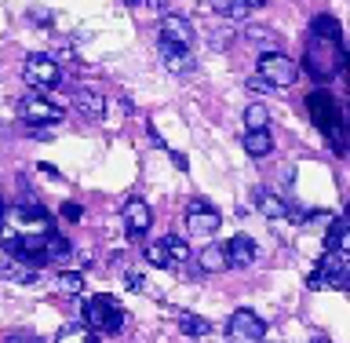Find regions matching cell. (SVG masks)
Masks as SVG:
<instances>
[{
	"label": "cell",
	"instance_id": "6da1fadb",
	"mask_svg": "<svg viewBox=\"0 0 350 343\" xmlns=\"http://www.w3.org/2000/svg\"><path fill=\"white\" fill-rule=\"evenodd\" d=\"M343 66H347L343 40H328V37L310 40V48H306V70H310L317 81H332Z\"/></svg>",
	"mask_w": 350,
	"mask_h": 343
},
{
	"label": "cell",
	"instance_id": "7a4b0ae2",
	"mask_svg": "<svg viewBox=\"0 0 350 343\" xmlns=\"http://www.w3.org/2000/svg\"><path fill=\"white\" fill-rule=\"evenodd\" d=\"M306 110H310V120L317 128L325 131L328 139H332L336 153H343V110H339V103L328 92H314L310 99H306Z\"/></svg>",
	"mask_w": 350,
	"mask_h": 343
},
{
	"label": "cell",
	"instance_id": "3957f363",
	"mask_svg": "<svg viewBox=\"0 0 350 343\" xmlns=\"http://www.w3.org/2000/svg\"><path fill=\"white\" fill-rule=\"evenodd\" d=\"M84 322L92 333H120L124 329V311H120V303L113 296H92L84 307Z\"/></svg>",
	"mask_w": 350,
	"mask_h": 343
},
{
	"label": "cell",
	"instance_id": "277c9868",
	"mask_svg": "<svg viewBox=\"0 0 350 343\" xmlns=\"http://www.w3.org/2000/svg\"><path fill=\"white\" fill-rule=\"evenodd\" d=\"M259 77L270 88H292L299 81V66L281 51H267V55H259Z\"/></svg>",
	"mask_w": 350,
	"mask_h": 343
},
{
	"label": "cell",
	"instance_id": "5b68a950",
	"mask_svg": "<svg viewBox=\"0 0 350 343\" xmlns=\"http://www.w3.org/2000/svg\"><path fill=\"white\" fill-rule=\"evenodd\" d=\"M226 340L230 343H262L267 340V322L248 311V307H241V311H234V318L226 322Z\"/></svg>",
	"mask_w": 350,
	"mask_h": 343
},
{
	"label": "cell",
	"instance_id": "8992f818",
	"mask_svg": "<svg viewBox=\"0 0 350 343\" xmlns=\"http://www.w3.org/2000/svg\"><path fill=\"white\" fill-rule=\"evenodd\" d=\"M219 227H223V219H219V212L212 205L190 201V208H186V234L197 241H212L219 234Z\"/></svg>",
	"mask_w": 350,
	"mask_h": 343
},
{
	"label": "cell",
	"instance_id": "52a82bcc",
	"mask_svg": "<svg viewBox=\"0 0 350 343\" xmlns=\"http://www.w3.org/2000/svg\"><path fill=\"white\" fill-rule=\"evenodd\" d=\"M18 117L26 120V125H59L66 117V110L59 103H51V99H44V95H26L18 103Z\"/></svg>",
	"mask_w": 350,
	"mask_h": 343
},
{
	"label": "cell",
	"instance_id": "ba28073f",
	"mask_svg": "<svg viewBox=\"0 0 350 343\" xmlns=\"http://www.w3.org/2000/svg\"><path fill=\"white\" fill-rule=\"evenodd\" d=\"M26 84L29 88H40V92H48V88H55L62 81V66L55 62V59H48V55H29L26 59Z\"/></svg>",
	"mask_w": 350,
	"mask_h": 343
},
{
	"label": "cell",
	"instance_id": "9c48e42d",
	"mask_svg": "<svg viewBox=\"0 0 350 343\" xmlns=\"http://www.w3.org/2000/svg\"><path fill=\"white\" fill-rule=\"evenodd\" d=\"M124 227H128L131 238L146 234V230L153 227V208L142 201V197H128L124 201Z\"/></svg>",
	"mask_w": 350,
	"mask_h": 343
},
{
	"label": "cell",
	"instance_id": "30bf717a",
	"mask_svg": "<svg viewBox=\"0 0 350 343\" xmlns=\"http://www.w3.org/2000/svg\"><path fill=\"white\" fill-rule=\"evenodd\" d=\"M223 252H226V263H230V267H252V263H256V256H259L256 241H252L248 234H234V238L223 245Z\"/></svg>",
	"mask_w": 350,
	"mask_h": 343
},
{
	"label": "cell",
	"instance_id": "8fae6325",
	"mask_svg": "<svg viewBox=\"0 0 350 343\" xmlns=\"http://www.w3.org/2000/svg\"><path fill=\"white\" fill-rule=\"evenodd\" d=\"M161 40L179 44V48H190L193 44V26L183 15H164L161 18Z\"/></svg>",
	"mask_w": 350,
	"mask_h": 343
},
{
	"label": "cell",
	"instance_id": "7c38bea8",
	"mask_svg": "<svg viewBox=\"0 0 350 343\" xmlns=\"http://www.w3.org/2000/svg\"><path fill=\"white\" fill-rule=\"evenodd\" d=\"M161 59H164V66H168L172 73H190V70H193V55H190V48H179V44L161 40Z\"/></svg>",
	"mask_w": 350,
	"mask_h": 343
},
{
	"label": "cell",
	"instance_id": "4fadbf2b",
	"mask_svg": "<svg viewBox=\"0 0 350 343\" xmlns=\"http://www.w3.org/2000/svg\"><path fill=\"white\" fill-rule=\"evenodd\" d=\"M197 270H201V274H223V270H230L223 245H204L201 252H197Z\"/></svg>",
	"mask_w": 350,
	"mask_h": 343
},
{
	"label": "cell",
	"instance_id": "5bb4252c",
	"mask_svg": "<svg viewBox=\"0 0 350 343\" xmlns=\"http://www.w3.org/2000/svg\"><path fill=\"white\" fill-rule=\"evenodd\" d=\"M325 252H339V256H350V223H343V219H332V223H328Z\"/></svg>",
	"mask_w": 350,
	"mask_h": 343
},
{
	"label": "cell",
	"instance_id": "9a60e30c",
	"mask_svg": "<svg viewBox=\"0 0 350 343\" xmlns=\"http://www.w3.org/2000/svg\"><path fill=\"white\" fill-rule=\"evenodd\" d=\"M73 106L81 110L84 117H92V120H98V117H103V110H106L103 95H98V92H92V88H77V95H73Z\"/></svg>",
	"mask_w": 350,
	"mask_h": 343
},
{
	"label": "cell",
	"instance_id": "2e32d148",
	"mask_svg": "<svg viewBox=\"0 0 350 343\" xmlns=\"http://www.w3.org/2000/svg\"><path fill=\"white\" fill-rule=\"evenodd\" d=\"M256 201H259V212L267 216V219H273V223H281V219H288V216H292V208L284 205L278 194H270V190H259Z\"/></svg>",
	"mask_w": 350,
	"mask_h": 343
},
{
	"label": "cell",
	"instance_id": "e0dca14e",
	"mask_svg": "<svg viewBox=\"0 0 350 343\" xmlns=\"http://www.w3.org/2000/svg\"><path fill=\"white\" fill-rule=\"evenodd\" d=\"M44 256H48V263H66L73 256V245H70V238H62V234H44Z\"/></svg>",
	"mask_w": 350,
	"mask_h": 343
},
{
	"label": "cell",
	"instance_id": "ac0fdd59",
	"mask_svg": "<svg viewBox=\"0 0 350 343\" xmlns=\"http://www.w3.org/2000/svg\"><path fill=\"white\" fill-rule=\"evenodd\" d=\"M245 150L252 153V157H267V153L273 150V139L267 128H248L245 131Z\"/></svg>",
	"mask_w": 350,
	"mask_h": 343
},
{
	"label": "cell",
	"instance_id": "d6986e66",
	"mask_svg": "<svg viewBox=\"0 0 350 343\" xmlns=\"http://www.w3.org/2000/svg\"><path fill=\"white\" fill-rule=\"evenodd\" d=\"M314 37H328V40H343V29L332 15H317L314 18Z\"/></svg>",
	"mask_w": 350,
	"mask_h": 343
},
{
	"label": "cell",
	"instance_id": "ffe728a7",
	"mask_svg": "<svg viewBox=\"0 0 350 343\" xmlns=\"http://www.w3.org/2000/svg\"><path fill=\"white\" fill-rule=\"evenodd\" d=\"M55 285H59V292H66V296H81L84 292V278L77 270H62L59 278H55Z\"/></svg>",
	"mask_w": 350,
	"mask_h": 343
},
{
	"label": "cell",
	"instance_id": "44dd1931",
	"mask_svg": "<svg viewBox=\"0 0 350 343\" xmlns=\"http://www.w3.org/2000/svg\"><path fill=\"white\" fill-rule=\"evenodd\" d=\"M179 333L183 336H204L208 333V322H204V318H197V314H190V311H183L179 314Z\"/></svg>",
	"mask_w": 350,
	"mask_h": 343
},
{
	"label": "cell",
	"instance_id": "7402d4cb",
	"mask_svg": "<svg viewBox=\"0 0 350 343\" xmlns=\"http://www.w3.org/2000/svg\"><path fill=\"white\" fill-rule=\"evenodd\" d=\"M164 249H168V259H172V267H179V263L190 259V249H186V241L183 238H164Z\"/></svg>",
	"mask_w": 350,
	"mask_h": 343
},
{
	"label": "cell",
	"instance_id": "603a6c76",
	"mask_svg": "<svg viewBox=\"0 0 350 343\" xmlns=\"http://www.w3.org/2000/svg\"><path fill=\"white\" fill-rule=\"evenodd\" d=\"M59 343H98V333H92L88 325H73L59 336Z\"/></svg>",
	"mask_w": 350,
	"mask_h": 343
},
{
	"label": "cell",
	"instance_id": "cb8c5ba5",
	"mask_svg": "<svg viewBox=\"0 0 350 343\" xmlns=\"http://www.w3.org/2000/svg\"><path fill=\"white\" fill-rule=\"evenodd\" d=\"M267 120H270V114H267V106H262V103H252L245 110V125L248 128H267Z\"/></svg>",
	"mask_w": 350,
	"mask_h": 343
},
{
	"label": "cell",
	"instance_id": "d4e9b609",
	"mask_svg": "<svg viewBox=\"0 0 350 343\" xmlns=\"http://www.w3.org/2000/svg\"><path fill=\"white\" fill-rule=\"evenodd\" d=\"M146 263H150V267H172V259H168V249H164V241H157V245H150V249H146Z\"/></svg>",
	"mask_w": 350,
	"mask_h": 343
},
{
	"label": "cell",
	"instance_id": "484cf974",
	"mask_svg": "<svg viewBox=\"0 0 350 343\" xmlns=\"http://www.w3.org/2000/svg\"><path fill=\"white\" fill-rule=\"evenodd\" d=\"M212 8L219 11V15H230V18H245L248 11L241 8V0H212Z\"/></svg>",
	"mask_w": 350,
	"mask_h": 343
},
{
	"label": "cell",
	"instance_id": "4316f807",
	"mask_svg": "<svg viewBox=\"0 0 350 343\" xmlns=\"http://www.w3.org/2000/svg\"><path fill=\"white\" fill-rule=\"evenodd\" d=\"M332 212H310V216H306V223H321V227H328V223H332Z\"/></svg>",
	"mask_w": 350,
	"mask_h": 343
},
{
	"label": "cell",
	"instance_id": "83f0119b",
	"mask_svg": "<svg viewBox=\"0 0 350 343\" xmlns=\"http://www.w3.org/2000/svg\"><path fill=\"white\" fill-rule=\"evenodd\" d=\"M248 37H252V40H267V44H278V37H273L270 29H248Z\"/></svg>",
	"mask_w": 350,
	"mask_h": 343
},
{
	"label": "cell",
	"instance_id": "f1b7e54d",
	"mask_svg": "<svg viewBox=\"0 0 350 343\" xmlns=\"http://www.w3.org/2000/svg\"><path fill=\"white\" fill-rule=\"evenodd\" d=\"M128 289H131V292H142V289H146V281H142V274H128Z\"/></svg>",
	"mask_w": 350,
	"mask_h": 343
},
{
	"label": "cell",
	"instance_id": "f546056e",
	"mask_svg": "<svg viewBox=\"0 0 350 343\" xmlns=\"http://www.w3.org/2000/svg\"><path fill=\"white\" fill-rule=\"evenodd\" d=\"M4 343H44V340H37V336H26V333H15V336H8Z\"/></svg>",
	"mask_w": 350,
	"mask_h": 343
},
{
	"label": "cell",
	"instance_id": "4dcf8cb0",
	"mask_svg": "<svg viewBox=\"0 0 350 343\" xmlns=\"http://www.w3.org/2000/svg\"><path fill=\"white\" fill-rule=\"evenodd\" d=\"M62 216H66V219H81V205H73V201L62 205Z\"/></svg>",
	"mask_w": 350,
	"mask_h": 343
},
{
	"label": "cell",
	"instance_id": "1f68e13d",
	"mask_svg": "<svg viewBox=\"0 0 350 343\" xmlns=\"http://www.w3.org/2000/svg\"><path fill=\"white\" fill-rule=\"evenodd\" d=\"M248 88H252V92H267V81H262V77H252V81H248Z\"/></svg>",
	"mask_w": 350,
	"mask_h": 343
},
{
	"label": "cell",
	"instance_id": "d6a6232c",
	"mask_svg": "<svg viewBox=\"0 0 350 343\" xmlns=\"http://www.w3.org/2000/svg\"><path fill=\"white\" fill-rule=\"evenodd\" d=\"M33 22H40V26H48V22H51V15H48V11H40V8H37V11H33Z\"/></svg>",
	"mask_w": 350,
	"mask_h": 343
},
{
	"label": "cell",
	"instance_id": "836d02e7",
	"mask_svg": "<svg viewBox=\"0 0 350 343\" xmlns=\"http://www.w3.org/2000/svg\"><path fill=\"white\" fill-rule=\"evenodd\" d=\"M262 4H267V0H241V8H245V11H256V8H262Z\"/></svg>",
	"mask_w": 350,
	"mask_h": 343
},
{
	"label": "cell",
	"instance_id": "e575fe53",
	"mask_svg": "<svg viewBox=\"0 0 350 343\" xmlns=\"http://www.w3.org/2000/svg\"><path fill=\"white\" fill-rule=\"evenodd\" d=\"M172 161H175V168H179V172H186V168H190V164H186V157H183V153H172Z\"/></svg>",
	"mask_w": 350,
	"mask_h": 343
},
{
	"label": "cell",
	"instance_id": "d590c367",
	"mask_svg": "<svg viewBox=\"0 0 350 343\" xmlns=\"http://www.w3.org/2000/svg\"><path fill=\"white\" fill-rule=\"evenodd\" d=\"M150 4H153V11H161V8H164V0H150Z\"/></svg>",
	"mask_w": 350,
	"mask_h": 343
},
{
	"label": "cell",
	"instance_id": "8d00e7d4",
	"mask_svg": "<svg viewBox=\"0 0 350 343\" xmlns=\"http://www.w3.org/2000/svg\"><path fill=\"white\" fill-rule=\"evenodd\" d=\"M0 223H4V201H0Z\"/></svg>",
	"mask_w": 350,
	"mask_h": 343
},
{
	"label": "cell",
	"instance_id": "74e56055",
	"mask_svg": "<svg viewBox=\"0 0 350 343\" xmlns=\"http://www.w3.org/2000/svg\"><path fill=\"white\" fill-rule=\"evenodd\" d=\"M314 343H332V340H314Z\"/></svg>",
	"mask_w": 350,
	"mask_h": 343
},
{
	"label": "cell",
	"instance_id": "f35d334b",
	"mask_svg": "<svg viewBox=\"0 0 350 343\" xmlns=\"http://www.w3.org/2000/svg\"><path fill=\"white\" fill-rule=\"evenodd\" d=\"M124 4H139V0H124Z\"/></svg>",
	"mask_w": 350,
	"mask_h": 343
}]
</instances>
